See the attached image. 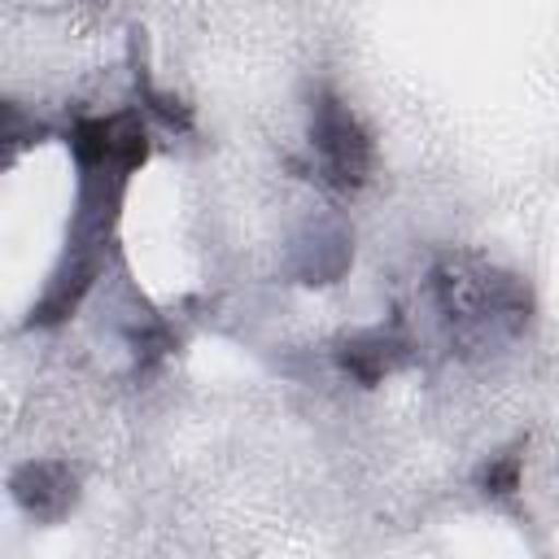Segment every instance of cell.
I'll use <instances>...</instances> for the list:
<instances>
[{"label":"cell","instance_id":"1","mask_svg":"<svg viewBox=\"0 0 559 559\" xmlns=\"http://www.w3.org/2000/svg\"><path fill=\"white\" fill-rule=\"evenodd\" d=\"M70 148L83 175L127 179L148 157V131L135 109H118L105 118H79L70 131Z\"/></svg>","mask_w":559,"mask_h":559},{"label":"cell","instance_id":"2","mask_svg":"<svg viewBox=\"0 0 559 559\" xmlns=\"http://www.w3.org/2000/svg\"><path fill=\"white\" fill-rule=\"evenodd\" d=\"M310 135H314V148H319L323 170H328L332 183L358 188L367 179V170H371V140H367V131L354 122V114L332 92L314 96Z\"/></svg>","mask_w":559,"mask_h":559},{"label":"cell","instance_id":"3","mask_svg":"<svg viewBox=\"0 0 559 559\" xmlns=\"http://www.w3.org/2000/svg\"><path fill=\"white\" fill-rule=\"evenodd\" d=\"M13 493L26 511L52 520L74 502V472L66 463H26L13 476Z\"/></svg>","mask_w":559,"mask_h":559},{"label":"cell","instance_id":"4","mask_svg":"<svg viewBox=\"0 0 559 559\" xmlns=\"http://www.w3.org/2000/svg\"><path fill=\"white\" fill-rule=\"evenodd\" d=\"M397 349H402V345H397L389 332H358V336L341 341L336 358H341V367H345L349 376H358L362 384H371V380H380L384 371H393V362L402 358Z\"/></svg>","mask_w":559,"mask_h":559},{"label":"cell","instance_id":"5","mask_svg":"<svg viewBox=\"0 0 559 559\" xmlns=\"http://www.w3.org/2000/svg\"><path fill=\"white\" fill-rule=\"evenodd\" d=\"M135 87L144 92L148 109H153V114H157L166 127H179V131H188V127H192V114H188V105H183V100H175V96H166V92H157V87L148 83L144 66H135Z\"/></svg>","mask_w":559,"mask_h":559},{"label":"cell","instance_id":"6","mask_svg":"<svg viewBox=\"0 0 559 559\" xmlns=\"http://www.w3.org/2000/svg\"><path fill=\"white\" fill-rule=\"evenodd\" d=\"M480 489L493 493V498L515 493V489H520V450H507V454L489 459V463L480 467Z\"/></svg>","mask_w":559,"mask_h":559}]
</instances>
